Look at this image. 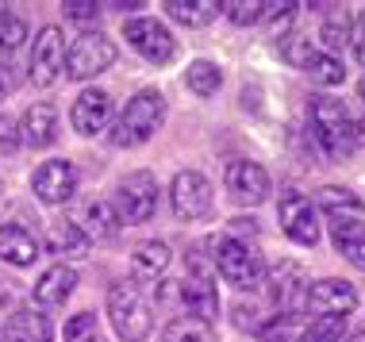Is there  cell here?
<instances>
[{"label": "cell", "instance_id": "cell-34", "mask_svg": "<svg viewBox=\"0 0 365 342\" xmlns=\"http://www.w3.org/2000/svg\"><path fill=\"white\" fill-rule=\"evenodd\" d=\"M223 16L235 27H250V24H262V4L258 0H223Z\"/></svg>", "mask_w": 365, "mask_h": 342}, {"label": "cell", "instance_id": "cell-38", "mask_svg": "<svg viewBox=\"0 0 365 342\" xmlns=\"http://www.w3.org/2000/svg\"><path fill=\"white\" fill-rule=\"evenodd\" d=\"M0 146H4V150H16L19 146V123L8 112H0Z\"/></svg>", "mask_w": 365, "mask_h": 342}, {"label": "cell", "instance_id": "cell-16", "mask_svg": "<svg viewBox=\"0 0 365 342\" xmlns=\"http://www.w3.org/2000/svg\"><path fill=\"white\" fill-rule=\"evenodd\" d=\"M354 308H358V289L339 277L312 281L304 296V311H315V316H350Z\"/></svg>", "mask_w": 365, "mask_h": 342}, {"label": "cell", "instance_id": "cell-25", "mask_svg": "<svg viewBox=\"0 0 365 342\" xmlns=\"http://www.w3.org/2000/svg\"><path fill=\"white\" fill-rule=\"evenodd\" d=\"M170 261H173L170 247L158 242V239L143 242V247L131 254V269H135V277H139V281H158L165 269H170Z\"/></svg>", "mask_w": 365, "mask_h": 342}, {"label": "cell", "instance_id": "cell-43", "mask_svg": "<svg viewBox=\"0 0 365 342\" xmlns=\"http://www.w3.org/2000/svg\"><path fill=\"white\" fill-rule=\"evenodd\" d=\"M0 338H4V331H0Z\"/></svg>", "mask_w": 365, "mask_h": 342}, {"label": "cell", "instance_id": "cell-36", "mask_svg": "<svg viewBox=\"0 0 365 342\" xmlns=\"http://www.w3.org/2000/svg\"><path fill=\"white\" fill-rule=\"evenodd\" d=\"M62 12H66V19H73V24H88V19L101 16V4H96V0H66Z\"/></svg>", "mask_w": 365, "mask_h": 342}, {"label": "cell", "instance_id": "cell-37", "mask_svg": "<svg viewBox=\"0 0 365 342\" xmlns=\"http://www.w3.org/2000/svg\"><path fill=\"white\" fill-rule=\"evenodd\" d=\"M85 335H96V316L93 311H77L70 323H66V342H77Z\"/></svg>", "mask_w": 365, "mask_h": 342}, {"label": "cell", "instance_id": "cell-31", "mask_svg": "<svg viewBox=\"0 0 365 342\" xmlns=\"http://www.w3.org/2000/svg\"><path fill=\"white\" fill-rule=\"evenodd\" d=\"M319 38H323V46L319 51H327L339 58L342 46H350V38H354V24H350V16H342V12H334L323 19V27H319Z\"/></svg>", "mask_w": 365, "mask_h": 342}, {"label": "cell", "instance_id": "cell-23", "mask_svg": "<svg viewBox=\"0 0 365 342\" xmlns=\"http://www.w3.org/2000/svg\"><path fill=\"white\" fill-rule=\"evenodd\" d=\"M331 242L354 269L365 273V219H331Z\"/></svg>", "mask_w": 365, "mask_h": 342}, {"label": "cell", "instance_id": "cell-21", "mask_svg": "<svg viewBox=\"0 0 365 342\" xmlns=\"http://www.w3.org/2000/svg\"><path fill=\"white\" fill-rule=\"evenodd\" d=\"M0 331H4L8 342H51L54 338L51 319H46L38 308H16L12 316L4 319Z\"/></svg>", "mask_w": 365, "mask_h": 342}, {"label": "cell", "instance_id": "cell-1", "mask_svg": "<svg viewBox=\"0 0 365 342\" xmlns=\"http://www.w3.org/2000/svg\"><path fill=\"white\" fill-rule=\"evenodd\" d=\"M308 120H312L315 146L327 158H346L350 150H358L365 142V123L354 120L350 108L342 100H334V96H315L308 108Z\"/></svg>", "mask_w": 365, "mask_h": 342}, {"label": "cell", "instance_id": "cell-7", "mask_svg": "<svg viewBox=\"0 0 365 342\" xmlns=\"http://www.w3.org/2000/svg\"><path fill=\"white\" fill-rule=\"evenodd\" d=\"M115 66V43L101 31H85L73 38V46L66 51V77L70 81H88V77L104 73Z\"/></svg>", "mask_w": 365, "mask_h": 342}, {"label": "cell", "instance_id": "cell-22", "mask_svg": "<svg viewBox=\"0 0 365 342\" xmlns=\"http://www.w3.org/2000/svg\"><path fill=\"white\" fill-rule=\"evenodd\" d=\"M77 289V273L70 266H51L35 281V304L38 308H62Z\"/></svg>", "mask_w": 365, "mask_h": 342}, {"label": "cell", "instance_id": "cell-13", "mask_svg": "<svg viewBox=\"0 0 365 342\" xmlns=\"http://www.w3.org/2000/svg\"><path fill=\"white\" fill-rule=\"evenodd\" d=\"M62 70H66V38L58 27H43L35 35L27 77H31V85H38V89H51L58 77H62Z\"/></svg>", "mask_w": 365, "mask_h": 342}, {"label": "cell", "instance_id": "cell-33", "mask_svg": "<svg viewBox=\"0 0 365 342\" xmlns=\"http://www.w3.org/2000/svg\"><path fill=\"white\" fill-rule=\"evenodd\" d=\"M346 335V316H315L300 331V342H342Z\"/></svg>", "mask_w": 365, "mask_h": 342}, {"label": "cell", "instance_id": "cell-15", "mask_svg": "<svg viewBox=\"0 0 365 342\" xmlns=\"http://www.w3.org/2000/svg\"><path fill=\"white\" fill-rule=\"evenodd\" d=\"M223 185H227V192H231V200L250 204V208H254V204H262V200H269V189H273L265 165L250 162V158H239V162L227 165Z\"/></svg>", "mask_w": 365, "mask_h": 342}, {"label": "cell", "instance_id": "cell-10", "mask_svg": "<svg viewBox=\"0 0 365 342\" xmlns=\"http://www.w3.org/2000/svg\"><path fill=\"white\" fill-rule=\"evenodd\" d=\"M170 204H173L177 219H185V223L204 219L212 212V204H215V189L200 170H181L170 185Z\"/></svg>", "mask_w": 365, "mask_h": 342}, {"label": "cell", "instance_id": "cell-27", "mask_svg": "<svg viewBox=\"0 0 365 342\" xmlns=\"http://www.w3.org/2000/svg\"><path fill=\"white\" fill-rule=\"evenodd\" d=\"M85 234H88V239H112V234L115 231H120L123 227V223H120V216H115V208H112V204H108V200H93V204H88V208H85Z\"/></svg>", "mask_w": 365, "mask_h": 342}, {"label": "cell", "instance_id": "cell-8", "mask_svg": "<svg viewBox=\"0 0 365 342\" xmlns=\"http://www.w3.org/2000/svg\"><path fill=\"white\" fill-rule=\"evenodd\" d=\"M265 296H269L273 311H277L281 319H292L304 311V296H308V285L312 281L304 277V269L296 266V261H277L269 273H265Z\"/></svg>", "mask_w": 365, "mask_h": 342}, {"label": "cell", "instance_id": "cell-9", "mask_svg": "<svg viewBox=\"0 0 365 342\" xmlns=\"http://www.w3.org/2000/svg\"><path fill=\"white\" fill-rule=\"evenodd\" d=\"M173 289H177V300H181L185 316L204 319V323H212V319L220 316V292L212 285V269L204 266L200 258L189 261V277L177 281Z\"/></svg>", "mask_w": 365, "mask_h": 342}, {"label": "cell", "instance_id": "cell-20", "mask_svg": "<svg viewBox=\"0 0 365 342\" xmlns=\"http://www.w3.org/2000/svg\"><path fill=\"white\" fill-rule=\"evenodd\" d=\"M88 247H93V239L81 231V223L58 219V223H51V231H46V250H51L54 258H62V266L66 261L88 258Z\"/></svg>", "mask_w": 365, "mask_h": 342}, {"label": "cell", "instance_id": "cell-26", "mask_svg": "<svg viewBox=\"0 0 365 342\" xmlns=\"http://www.w3.org/2000/svg\"><path fill=\"white\" fill-rule=\"evenodd\" d=\"M319 208L327 212L331 219H365L361 197H358V192H350V189H339V185L319 189Z\"/></svg>", "mask_w": 365, "mask_h": 342}, {"label": "cell", "instance_id": "cell-24", "mask_svg": "<svg viewBox=\"0 0 365 342\" xmlns=\"http://www.w3.org/2000/svg\"><path fill=\"white\" fill-rule=\"evenodd\" d=\"M220 12V0H165V16L177 19L181 27H208Z\"/></svg>", "mask_w": 365, "mask_h": 342}, {"label": "cell", "instance_id": "cell-11", "mask_svg": "<svg viewBox=\"0 0 365 342\" xmlns=\"http://www.w3.org/2000/svg\"><path fill=\"white\" fill-rule=\"evenodd\" d=\"M277 219H281V231L289 234L296 247H315L319 242V208L304 197V192L289 189L277 204Z\"/></svg>", "mask_w": 365, "mask_h": 342}, {"label": "cell", "instance_id": "cell-19", "mask_svg": "<svg viewBox=\"0 0 365 342\" xmlns=\"http://www.w3.org/2000/svg\"><path fill=\"white\" fill-rule=\"evenodd\" d=\"M38 250H43V242H38L35 231L19 227V223H0V261H8V266H35Z\"/></svg>", "mask_w": 365, "mask_h": 342}, {"label": "cell", "instance_id": "cell-39", "mask_svg": "<svg viewBox=\"0 0 365 342\" xmlns=\"http://www.w3.org/2000/svg\"><path fill=\"white\" fill-rule=\"evenodd\" d=\"M350 46H354V58L365 66V31H354V38H350Z\"/></svg>", "mask_w": 365, "mask_h": 342}, {"label": "cell", "instance_id": "cell-29", "mask_svg": "<svg viewBox=\"0 0 365 342\" xmlns=\"http://www.w3.org/2000/svg\"><path fill=\"white\" fill-rule=\"evenodd\" d=\"M162 342H215V331H212V323H204V319L177 316V319L165 323Z\"/></svg>", "mask_w": 365, "mask_h": 342}, {"label": "cell", "instance_id": "cell-41", "mask_svg": "<svg viewBox=\"0 0 365 342\" xmlns=\"http://www.w3.org/2000/svg\"><path fill=\"white\" fill-rule=\"evenodd\" d=\"M77 342H104L101 335H85V338H77Z\"/></svg>", "mask_w": 365, "mask_h": 342}, {"label": "cell", "instance_id": "cell-40", "mask_svg": "<svg viewBox=\"0 0 365 342\" xmlns=\"http://www.w3.org/2000/svg\"><path fill=\"white\" fill-rule=\"evenodd\" d=\"M4 93H8V81H4V73H0V100H4Z\"/></svg>", "mask_w": 365, "mask_h": 342}, {"label": "cell", "instance_id": "cell-2", "mask_svg": "<svg viewBox=\"0 0 365 342\" xmlns=\"http://www.w3.org/2000/svg\"><path fill=\"white\" fill-rule=\"evenodd\" d=\"M162 123H165V96L158 89H139L123 104V112H120V120H115L108 139H112V146H120V150H131V146L150 142L162 131Z\"/></svg>", "mask_w": 365, "mask_h": 342}, {"label": "cell", "instance_id": "cell-4", "mask_svg": "<svg viewBox=\"0 0 365 342\" xmlns=\"http://www.w3.org/2000/svg\"><path fill=\"white\" fill-rule=\"evenodd\" d=\"M204 247L212 250V269L227 285H235L239 292L262 285V258L250 250V242L235 239V234H212Z\"/></svg>", "mask_w": 365, "mask_h": 342}, {"label": "cell", "instance_id": "cell-5", "mask_svg": "<svg viewBox=\"0 0 365 342\" xmlns=\"http://www.w3.org/2000/svg\"><path fill=\"white\" fill-rule=\"evenodd\" d=\"M158 177L146 170H135L127 173V177L115 185V216H120V223H127V227H135V223H150L154 212H158Z\"/></svg>", "mask_w": 365, "mask_h": 342}, {"label": "cell", "instance_id": "cell-17", "mask_svg": "<svg viewBox=\"0 0 365 342\" xmlns=\"http://www.w3.org/2000/svg\"><path fill=\"white\" fill-rule=\"evenodd\" d=\"M108 120H112V96H108L104 89H85L81 96L73 100V108H70V123H73V131L77 135H101Z\"/></svg>", "mask_w": 365, "mask_h": 342}, {"label": "cell", "instance_id": "cell-35", "mask_svg": "<svg viewBox=\"0 0 365 342\" xmlns=\"http://www.w3.org/2000/svg\"><path fill=\"white\" fill-rule=\"evenodd\" d=\"M258 342H300V331L292 327V319H273L258 335Z\"/></svg>", "mask_w": 365, "mask_h": 342}, {"label": "cell", "instance_id": "cell-30", "mask_svg": "<svg viewBox=\"0 0 365 342\" xmlns=\"http://www.w3.org/2000/svg\"><path fill=\"white\" fill-rule=\"evenodd\" d=\"M24 43H27V24L16 12H0V66L12 62Z\"/></svg>", "mask_w": 365, "mask_h": 342}, {"label": "cell", "instance_id": "cell-14", "mask_svg": "<svg viewBox=\"0 0 365 342\" xmlns=\"http://www.w3.org/2000/svg\"><path fill=\"white\" fill-rule=\"evenodd\" d=\"M31 189H35V197L43 200L46 208L70 204L73 192H77V165L66 162V158L43 162V165H38V170L31 173Z\"/></svg>", "mask_w": 365, "mask_h": 342}, {"label": "cell", "instance_id": "cell-42", "mask_svg": "<svg viewBox=\"0 0 365 342\" xmlns=\"http://www.w3.org/2000/svg\"><path fill=\"white\" fill-rule=\"evenodd\" d=\"M358 96H361V104H365V77L358 81Z\"/></svg>", "mask_w": 365, "mask_h": 342}, {"label": "cell", "instance_id": "cell-12", "mask_svg": "<svg viewBox=\"0 0 365 342\" xmlns=\"http://www.w3.org/2000/svg\"><path fill=\"white\" fill-rule=\"evenodd\" d=\"M289 62L296 66L300 73H308L315 85H342V77H346V70H342V62L327 51H319V46H312V38H289L281 51Z\"/></svg>", "mask_w": 365, "mask_h": 342}, {"label": "cell", "instance_id": "cell-28", "mask_svg": "<svg viewBox=\"0 0 365 342\" xmlns=\"http://www.w3.org/2000/svg\"><path fill=\"white\" fill-rule=\"evenodd\" d=\"M185 85L196 93V96H215L223 85V70L215 62H208V58H196V62H189V73H185Z\"/></svg>", "mask_w": 365, "mask_h": 342}, {"label": "cell", "instance_id": "cell-32", "mask_svg": "<svg viewBox=\"0 0 365 342\" xmlns=\"http://www.w3.org/2000/svg\"><path fill=\"white\" fill-rule=\"evenodd\" d=\"M273 319H281V316H273V311H265V304H258V300H239V304L231 308V323L239 327V331H254V335H262L265 327L273 323Z\"/></svg>", "mask_w": 365, "mask_h": 342}, {"label": "cell", "instance_id": "cell-18", "mask_svg": "<svg viewBox=\"0 0 365 342\" xmlns=\"http://www.w3.org/2000/svg\"><path fill=\"white\" fill-rule=\"evenodd\" d=\"M19 142H27L31 150H46L58 142V108L54 104H31L19 120Z\"/></svg>", "mask_w": 365, "mask_h": 342}, {"label": "cell", "instance_id": "cell-3", "mask_svg": "<svg viewBox=\"0 0 365 342\" xmlns=\"http://www.w3.org/2000/svg\"><path fill=\"white\" fill-rule=\"evenodd\" d=\"M108 319H112V331L123 342H143L154 327V311L150 300L143 296V289L135 281H115L108 289Z\"/></svg>", "mask_w": 365, "mask_h": 342}, {"label": "cell", "instance_id": "cell-6", "mask_svg": "<svg viewBox=\"0 0 365 342\" xmlns=\"http://www.w3.org/2000/svg\"><path fill=\"white\" fill-rule=\"evenodd\" d=\"M123 38L131 43V51L150 66H170L177 58V38L173 31L154 16H131L123 19Z\"/></svg>", "mask_w": 365, "mask_h": 342}]
</instances>
